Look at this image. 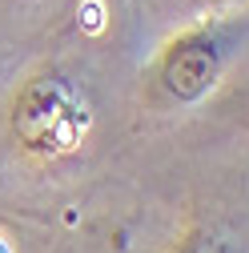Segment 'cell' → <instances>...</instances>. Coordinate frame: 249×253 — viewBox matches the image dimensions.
<instances>
[{"label": "cell", "mask_w": 249, "mask_h": 253, "mask_svg": "<svg viewBox=\"0 0 249 253\" xmlns=\"http://www.w3.org/2000/svg\"><path fill=\"white\" fill-rule=\"evenodd\" d=\"M12 129L33 153L69 149L84 133V105L60 77H37L20 88L12 105Z\"/></svg>", "instance_id": "obj_1"}, {"label": "cell", "mask_w": 249, "mask_h": 253, "mask_svg": "<svg viewBox=\"0 0 249 253\" xmlns=\"http://www.w3.org/2000/svg\"><path fill=\"white\" fill-rule=\"evenodd\" d=\"M221 60H225V41L213 28H193L165 48L161 69H157L161 88L173 101H197L221 77Z\"/></svg>", "instance_id": "obj_2"}, {"label": "cell", "mask_w": 249, "mask_h": 253, "mask_svg": "<svg viewBox=\"0 0 249 253\" xmlns=\"http://www.w3.org/2000/svg\"><path fill=\"white\" fill-rule=\"evenodd\" d=\"M177 253H225V249L217 245V241H185Z\"/></svg>", "instance_id": "obj_3"}]
</instances>
